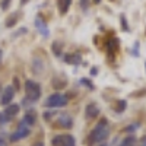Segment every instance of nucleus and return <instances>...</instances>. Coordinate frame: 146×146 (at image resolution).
Listing matches in <instances>:
<instances>
[{
  "mask_svg": "<svg viewBox=\"0 0 146 146\" xmlns=\"http://www.w3.org/2000/svg\"><path fill=\"white\" fill-rule=\"evenodd\" d=\"M108 133H110V129H108L107 120H101L100 123L92 129L91 135H89V143H100V142L105 140L108 137Z\"/></svg>",
  "mask_w": 146,
  "mask_h": 146,
  "instance_id": "obj_1",
  "label": "nucleus"
},
{
  "mask_svg": "<svg viewBox=\"0 0 146 146\" xmlns=\"http://www.w3.org/2000/svg\"><path fill=\"white\" fill-rule=\"evenodd\" d=\"M25 92H27V100L31 102H35L41 96V86L34 80L25 82Z\"/></svg>",
  "mask_w": 146,
  "mask_h": 146,
  "instance_id": "obj_2",
  "label": "nucleus"
},
{
  "mask_svg": "<svg viewBox=\"0 0 146 146\" xmlns=\"http://www.w3.org/2000/svg\"><path fill=\"white\" fill-rule=\"evenodd\" d=\"M45 107H50V108H60V107H64L67 105V96L63 94H53L48 96V100L44 102Z\"/></svg>",
  "mask_w": 146,
  "mask_h": 146,
  "instance_id": "obj_3",
  "label": "nucleus"
},
{
  "mask_svg": "<svg viewBox=\"0 0 146 146\" xmlns=\"http://www.w3.org/2000/svg\"><path fill=\"white\" fill-rule=\"evenodd\" d=\"M53 146H75V137L70 135H60L53 139Z\"/></svg>",
  "mask_w": 146,
  "mask_h": 146,
  "instance_id": "obj_4",
  "label": "nucleus"
},
{
  "mask_svg": "<svg viewBox=\"0 0 146 146\" xmlns=\"http://www.w3.org/2000/svg\"><path fill=\"white\" fill-rule=\"evenodd\" d=\"M27 136H29V127L21 123L19 129L10 136V140H12V142H18V140H21V139H25Z\"/></svg>",
  "mask_w": 146,
  "mask_h": 146,
  "instance_id": "obj_5",
  "label": "nucleus"
},
{
  "mask_svg": "<svg viewBox=\"0 0 146 146\" xmlns=\"http://www.w3.org/2000/svg\"><path fill=\"white\" fill-rule=\"evenodd\" d=\"M13 95H15V91H13V86H6L3 94H2V100H0V104L2 105H7L12 100H13Z\"/></svg>",
  "mask_w": 146,
  "mask_h": 146,
  "instance_id": "obj_6",
  "label": "nucleus"
},
{
  "mask_svg": "<svg viewBox=\"0 0 146 146\" xmlns=\"http://www.w3.org/2000/svg\"><path fill=\"white\" fill-rule=\"evenodd\" d=\"M35 27H36L38 32H40L42 36H48V28H47V25H45V22H44L40 16L35 19Z\"/></svg>",
  "mask_w": 146,
  "mask_h": 146,
  "instance_id": "obj_7",
  "label": "nucleus"
},
{
  "mask_svg": "<svg viewBox=\"0 0 146 146\" xmlns=\"http://www.w3.org/2000/svg\"><path fill=\"white\" fill-rule=\"evenodd\" d=\"M100 114V110L98 107H96L95 104H88L86 105V110H85V115H86V118H94Z\"/></svg>",
  "mask_w": 146,
  "mask_h": 146,
  "instance_id": "obj_8",
  "label": "nucleus"
},
{
  "mask_svg": "<svg viewBox=\"0 0 146 146\" xmlns=\"http://www.w3.org/2000/svg\"><path fill=\"white\" fill-rule=\"evenodd\" d=\"M58 123H60V126L64 127V129H70L73 126V120H72V117L69 114H62L58 117Z\"/></svg>",
  "mask_w": 146,
  "mask_h": 146,
  "instance_id": "obj_9",
  "label": "nucleus"
},
{
  "mask_svg": "<svg viewBox=\"0 0 146 146\" xmlns=\"http://www.w3.org/2000/svg\"><path fill=\"white\" fill-rule=\"evenodd\" d=\"M18 111H19V105H18V104L9 105V107L6 108V111H5V118H6V120H10L13 115L18 114Z\"/></svg>",
  "mask_w": 146,
  "mask_h": 146,
  "instance_id": "obj_10",
  "label": "nucleus"
},
{
  "mask_svg": "<svg viewBox=\"0 0 146 146\" xmlns=\"http://www.w3.org/2000/svg\"><path fill=\"white\" fill-rule=\"evenodd\" d=\"M36 123V117L32 114V113H28L23 115L22 118V124H25V126H34Z\"/></svg>",
  "mask_w": 146,
  "mask_h": 146,
  "instance_id": "obj_11",
  "label": "nucleus"
},
{
  "mask_svg": "<svg viewBox=\"0 0 146 146\" xmlns=\"http://www.w3.org/2000/svg\"><path fill=\"white\" fill-rule=\"evenodd\" d=\"M72 3V0H58V10L60 13H66L69 10V6Z\"/></svg>",
  "mask_w": 146,
  "mask_h": 146,
  "instance_id": "obj_12",
  "label": "nucleus"
},
{
  "mask_svg": "<svg viewBox=\"0 0 146 146\" xmlns=\"http://www.w3.org/2000/svg\"><path fill=\"white\" fill-rule=\"evenodd\" d=\"M136 145V137L135 136H127L126 139H123V142L120 143V146H135Z\"/></svg>",
  "mask_w": 146,
  "mask_h": 146,
  "instance_id": "obj_13",
  "label": "nucleus"
},
{
  "mask_svg": "<svg viewBox=\"0 0 146 146\" xmlns=\"http://www.w3.org/2000/svg\"><path fill=\"white\" fill-rule=\"evenodd\" d=\"M66 60L69 63H72V64H79L80 63V56L79 54H72V56H67Z\"/></svg>",
  "mask_w": 146,
  "mask_h": 146,
  "instance_id": "obj_14",
  "label": "nucleus"
},
{
  "mask_svg": "<svg viewBox=\"0 0 146 146\" xmlns=\"http://www.w3.org/2000/svg\"><path fill=\"white\" fill-rule=\"evenodd\" d=\"M16 16H18L16 13H15V15H10V16H9V19L6 21V27H7V28L13 27L15 23H16V21H18V18H16Z\"/></svg>",
  "mask_w": 146,
  "mask_h": 146,
  "instance_id": "obj_15",
  "label": "nucleus"
},
{
  "mask_svg": "<svg viewBox=\"0 0 146 146\" xmlns=\"http://www.w3.org/2000/svg\"><path fill=\"white\" fill-rule=\"evenodd\" d=\"M117 45H118V41H117V40H113L111 42L108 44V48H110V51H114L115 48H117Z\"/></svg>",
  "mask_w": 146,
  "mask_h": 146,
  "instance_id": "obj_16",
  "label": "nucleus"
},
{
  "mask_svg": "<svg viewBox=\"0 0 146 146\" xmlns=\"http://www.w3.org/2000/svg\"><path fill=\"white\" fill-rule=\"evenodd\" d=\"M9 5H10V0H2L0 7H2V10H7L9 9Z\"/></svg>",
  "mask_w": 146,
  "mask_h": 146,
  "instance_id": "obj_17",
  "label": "nucleus"
},
{
  "mask_svg": "<svg viewBox=\"0 0 146 146\" xmlns=\"http://www.w3.org/2000/svg\"><path fill=\"white\" fill-rule=\"evenodd\" d=\"M124 108H126V101H120L118 105H117V111L120 113V111H123Z\"/></svg>",
  "mask_w": 146,
  "mask_h": 146,
  "instance_id": "obj_18",
  "label": "nucleus"
},
{
  "mask_svg": "<svg viewBox=\"0 0 146 146\" xmlns=\"http://www.w3.org/2000/svg\"><path fill=\"white\" fill-rule=\"evenodd\" d=\"M80 6H82V9L86 10L89 7V0H80Z\"/></svg>",
  "mask_w": 146,
  "mask_h": 146,
  "instance_id": "obj_19",
  "label": "nucleus"
},
{
  "mask_svg": "<svg viewBox=\"0 0 146 146\" xmlns=\"http://www.w3.org/2000/svg\"><path fill=\"white\" fill-rule=\"evenodd\" d=\"M121 23H123V27H124V31H129V28H127V23H126V19H124V16H121Z\"/></svg>",
  "mask_w": 146,
  "mask_h": 146,
  "instance_id": "obj_20",
  "label": "nucleus"
},
{
  "mask_svg": "<svg viewBox=\"0 0 146 146\" xmlns=\"http://www.w3.org/2000/svg\"><path fill=\"white\" fill-rule=\"evenodd\" d=\"M13 82H15V88H16V89H19V80H18V78H15V79H13Z\"/></svg>",
  "mask_w": 146,
  "mask_h": 146,
  "instance_id": "obj_21",
  "label": "nucleus"
},
{
  "mask_svg": "<svg viewBox=\"0 0 146 146\" xmlns=\"http://www.w3.org/2000/svg\"><path fill=\"white\" fill-rule=\"evenodd\" d=\"M140 146H146V136L143 137V140H142V145Z\"/></svg>",
  "mask_w": 146,
  "mask_h": 146,
  "instance_id": "obj_22",
  "label": "nucleus"
},
{
  "mask_svg": "<svg viewBox=\"0 0 146 146\" xmlns=\"http://www.w3.org/2000/svg\"><path fill=\"white\" fill-rule=\"evenodd\" d=\"M27 2H28V0H21V5H25Z\"/></svg>",
  "mask_w": 146,
  "mask_h": 146,
  "instance_id": "obj_23",
  "label": "nucleus"
},
{
  "mask_svg": "<svg viewBox=\"0 0 146 146\" xmlns=\"http://www.w3.org/2000/svg\"><path fill=\"white\" fill-rule=\"evenodd\" d=\"M34 146H42V143H41V142H40V143H35Z\"/></svg>",
  "mask_w": 146,
  "mask_h": 146,
  "instance_id": "obj_24",
  "label": "nucleus"
},
{
  "mask_svg": "<svg viewBox=\"0 0 146 146\" xmlns=\"http://www.w3.org/2000/svg\"><path fill=\"white\" fill-rule=\"evenodd\" d=\"M94 2H95V3H98V2H100V0H94Z\"/></svg>",
  "mask_w": 146,
  "mask_h": 146,
  "instance_id": "obj_25",
  "label": "nucleus"
},
{
  "mask_svg": "<svg viewBox=\"0 0 146 146\" xmlns=\"http://www.w3.org/2000/svg\"><path fill=\"white\" fill-rule=\"evenodd\" d=\"M0 60H2V51H0Z\"/></svg>",
  "mask_w": 146,
  "mask_h": 146,
  "instance_id": "obj_26",
  "label": "nucleus"
},
{
  "mask_svg": "<svg viewBox=\"0 0 146 146\" xmlns=\"http://www.w3.org/2000/svg\"><path fill=\"white\" fill-rule=\"evenodd\" d=\"M101 146H107V145H101Z\"/></svg>",
  "mask_w": 146,
  "mask_h": 146,
  "instance_id": "obj_27",
  "label": "nucleus"
}]
</instances>
